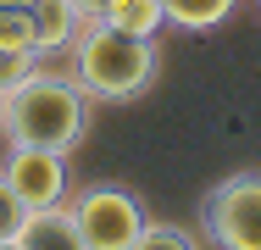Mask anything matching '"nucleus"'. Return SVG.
<instances>
[{"instance_id": "nucleus-3", "label": "nucleus", "mask_w": 261, "mask_h": 250, "mask_svg": "<svg viewBox=\"0 0 261 250\" xmlns=\"http://www.w3.org/2000/svg\"><path fill=\"white\" fill-rule=\"evenodd\" d=\"M200 234L222 250H261V167L222 178L200 200Z\"/></svg>"}, {"instance_id": "nucleus-13", "label": "nucleus", "mask_w": 261, "mask_h": 250, "mask_svg": "<svg viewBox=\"0 0 261 250\" xmlns=\"http://www.w3.org/2000/svg\"><path fill=\"white\" fill-rule=\"evenodd\" d=\"M22 200H17V189L6 184V172H0V250H11V239H17V222H22Z\"/></svg>"}, {"instance_id": "nucleus-8", "label": "nucleus", "mask_w": 261, "mask_h": 250, "mask_svg": "<svg viewBox=\"0 0 261 250\" xmlns=\"http://www.w3.org/2000/svg\"><path fill=\"white\" fill-rule=\"evenodd\" d=\"M161 11H167V22L184 28V34H211V28H222V22L239 11V0H161Z\"/></svg>"}, {"instance_id": "nucleus-15", "label": "nucleus", "mask_w": 261, "mask_h": 250, "mask_svg": "<svg viewBox=\"0 0 261 250\" xmlns=\"http://www.w3.org/2000/svg\"><path fill=\"white\" fill-rule=\"evenodd\" d=\"M11 6H28V0H11Z\"/></svg>"}, {"instance_id": "nucleus-5", "label": "nucleus", "mask_w": 261, "mask_h": 250, "mask_svg": "<svg viewBox=\"0 0 261 250\" xmlns=\"http://www.w3.org/2000/svg\"><path fill=\"white\" fill-rule=\"evenodd\" d=\"M6 184L17 189L22 206H61L67 200V156L61 150H39V145H11L6 156Z\"/></svg>"}, {"instance_id": "nucleus-6", "label": "nucleus", "mask_w": 261, "mask_h": 250, "mask_svg": "<svg viewBox=\"0 0 261 250\" xmlns=\"http://www.w3.org/2000/svg\"><path fill=\"white\" fill-rule=\"evenodd\" d=\"M11 250H78V222H72V206H28L22 222H17V239Z\"/></svg>"}, {"instance_id": "nucleus-9", "label": "nucleus", "mask_w": 261, "mask_h": 250, "mask_svg": "<svg viewBox=\"0 0 261 250\" xmlns=\"http://www.w3.org/2000/svg\"><path fill=\"white\" fill-rule=\"evenodd\" d=\"M100 22L122 28V34H139V39H156L167 28V11H161V0H106Z\"/></svg>"}, {"instance_id": "nucleus-7", "label": "nucleus", "mask_w": 261, "mask_h": 250, "mask_svg": "<svg viewBox=\"0 0 261 250\" xmlns=\"http://www.w3.org/2000/svg\"><path fill=\"white\" fill-rule=\"evenodd\" d=\"M28 17H34V50L39 56H67L78 28L89 22L72 0H28Z\"/></svg>"}, {"instance_id": "nucleus-12", "label": "nucleus", "mask_w": 261, "mask_h": 250, "mask_svg": "<svg viewBox=\"0 0 261 250\" xmlns=\"http://www.w3.org/2000/svg\"><path fill=\"white\" fill-rule=\"evenodd\" d=\"M39 61H45L39 50H0V95H6V89H17Z\"/></svg>"}, {"instance_id": "nucleus-2", "label": "nucleus", "mask_w": 261, "mask_h": 250, "mask_svg": "<svg viewBox=\"0 0 261 250\" xmlns=\"http://www.w3.org/2000/svg\"><path fill=\"white\" fill-rule=\"evenodd\" d=\"M67 72L95 100H139L161 72V50H156V39L122 34V28H111V22L95 17L67 45Z\"/></svg>"}, {"instance_id": "nucleus-4", "label": "nucleus", "mask_w": 261, "mask_h": 250, "mask_svg": "<svg viewBox=\"0 0 261 250\" xmlns=\"http://www.w3.org/2000/svg\"><path fill=\"white\" fill-rule=\"evenodd\" d=\"M72 222H78V250H134L145 206L122 184H89L72 200Z\"/></svg>"}, {"instance_id": "nucleus-11", "label": "nucleus", "mask_w": 261, "mask_h": 250, "mask_svg": "<svg viewBox=\"0 0 261 250\" xmlns=\"http://www.w3.org/2000/svg\"><path fill=\"white\" fill-rule=\"evenodd\" d=\"M195 239H189V228H178V222H156V217H145L139 222V239H134V250H189Z\"/></svg>"}, {"instance_id": "nucleus-10", "label": "nucleus", "mask_w": 261, "mask_h": 250, "mask_svg": "<svg viewBox=\"0 0 261 250\" xmlns=\"http://www.w3.org/2000/svg\"><path fill=\"white\" fill-rule=\"evenodd\" d=\"M0 50H34V17H28V6L0 0Z\"/></svg>"}, {"instance_id": "nucleus-1", "label": "nucleus", "mask_w": 261, "mask_h": 250, "mask_svg": "<svg viewBox=\"0 0 261 250\" xmlns=\"http://www.w3.org/2000/svg\"><path fill=\"white\" fill-rule=\"evenodd\" d=\"M89 106H95V95L72 72L34 67L17 89L0 95V134L11 145H39V150L72 156L89 134Z\"/></svg>"}, {"instance_id": "nucleus-14", "label": "nucleus", "mask_w": 261, "mask_h": 250, "mask_svg": "<svg viewBox=\"0 0 261 250\" xmlns=\"http://www.w3.org/2000/svg\"><path fill=\"white\" fill-rule=\"evenodd\" d=\"M72 6H78V11H84L89 22H95V17H100V6H106V0H72Z\"/></svg>"}]
</instances>
